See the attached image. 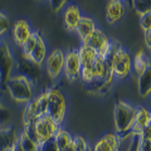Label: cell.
Here are the masks:
<instances>
[{
	"label": "cell",
	"mask_w": 151,
	"mask_h": 151,
	"mask_svg": "<svg viewBox=\"0 0 151 151\" xmlns=\"http://www.w3.org/2000/svg\"><path fill=\"white\" fill-rule=\"evenodd\" d=\"M6 91L12 100L19 105H27L34 98V81L22 73H13L5 82Z\"/></svg>",
	"instance_id": "cell-1"
},
{
	"label": "cell",
	"mask_w": 151,
	"mask_h": 151,
	"mask_svg": "<svg viewBox=\"0 0 151 151\" xmlns=\"http://www.w3.org/2000/svg\"><path fill=\"white\" fill-rule=\"evenodd\" d=\"M136 113V106L132 103L119 100L115 105V110H113V124H115L116 134L120 136L121 141L124 137L129 136V132L131 130L132 122L135 119Z\"/></svg>",
	"instance_id": "cell-2"
},
{
	"label": "cell",
	"mask_w": 151,
	"mask_h": 151,
	"mask_svg": "<svg viewBox=\"0 0 151 151\" xmlns=\"http://www.w3.org/2000/svg\"><path fill=\"white\" fill-rule=\"evenodd\" d=\"M48 93V115L52 120L62 126L67 115V97L64 92L57 86H50L47 88Z\"/></svg>",
	"instance_id": "cell-3"
},
{
	"label": "cell",
	"mask_w": 151,
	"mask_h": 151,
	"mask_svg": "<svg viewBox=\"0 0 151 151\" xmlns=\"http://www.w3.org/2000/svg\"><path fill=\"white\" fill-rule=\"evenodd\" d=\"M60 125H58L54 120H52L48 115L42 116L39 119H37L32 124L29 129H27V131L33 139H34L38 145L45 142L50 139L54 137V135L57 134V131L60 129Z\"/></svg>",
	"instance_id": "cell-4"
},
{
	"label": "cell",
	"mask_w": 151,
	"mask_h": 151,
	"mask_svg": "<svg viewBox=\"0 0 151 151\" xmlns=\"http://www.w3.org/2000/svg\"><path fill=\"white\" fill-rule=\"evenodd\" d=\"M111 68L113 79L124 81L132 73V54L122 44L117 48L111 60Z\"/></svg>",
	"instance_id": "cell-5"
},
{
	"label": "cell",
	"mask_w": 151,
	"mask_h": 151,
	"mask_svg": "<svg viewBox=\"0 0 151 151\" xmlns=\"http://www.w3.org/2000/svg\"><path fill=\"white\" fill-rule=\"evenodd\" d=\"M17 68V59L14 58L10 45L4 39H0V74H1V86L12 77L14 69Z\"/></svg>",
	"instance_id": "cell-6"
},
{
	"label": "cell",
	"mask_w": 151,
	"mask_h": 151,
	"mask_svg": "<svg viewBox=\"0 0 151 151\" xmlns=\"http://www.w3.org/2000/svg\"><path fill=\"white\" fill-rule=\"evenodd\" d=\"M45 69L52 81H57L63 74L64 68V52L62 49L50 50L45 58Z\"/></svg>",
	"instance_id": "cell-7"
},
{
	"label": "cell",
	"mask_w": 151,
	"mask_h": 151,
	"mask_svg": "<svg viewBox=\"0 0 151 151\" xmlns=\"http://www.w3.org/2000/svg\"><path fill=\"white\" fill-rule=\"evenodd\" d=\"M81 62H79L77 49H69L67 53H64V68L63 74L67 78V81L74 82L79 78L81 73Z\"/></svg>",
	"instance_id": "cell-8"
},
{
	"label": "cell",
	"mask_w": 151,
	"mask_h": 151,
	"mask_svg": "<svg viewBox=\"0 0 151 151\" xmlns=\"http://www.w3.org/2000/svg\"><path fill=\"white\" fill-rule=\"evenodd\" d=\"M33 32L32 24L25 18L18 19V20L12 25V38L13 42L18 48H22V45L25 43V40L30 37Z\"/></svg>",
	"instance_id": "cell-9"
},
{
	"label": "cell",
	"mask_w": 151,
	"mask_h": 151,
	"mask_svg": "<svg viewBox=\"0 0 151 151\" xmlns=\"http://www.w3.org/2000/svg\"><path fill=\"white\" fill-rule=\"evenodd\" d=\"M149 126H151V113L149 108H146L145 106H136L135 119L134 122H132L129 136H136L137 137L141 132Z\"/></svg>",
	"instance_id": "cell-10"
},
{
	"label": "cell",
	"mask_w": 151,
	"mask_h": 151,
	"mask_svg": "<svg viewBox=\"0 0 151 151\" xmlns=\"http://www.w3.org/2000/svg\"><path fill=\"white\" fill-rule=\"evenodd\" d=\"M86 44L88 47H91V48L97 53V55L103 57L107 53L108 48H110L111 40H110V38L107 37V34L102 29L96 28V30H94L93 34L89 37V39L87 40Z\"/></svg>",
	"instance_id": "cell-11"
},
{
	"label": "cell",
	"mask_w": 151,
	"mask_h": 151,
	"mask_svg": "<svg viewBox=\"0 0 151 151\" xmlns=\"http://www.w3.org/2000/svg\"><path fill=\"white\" fill-rule=\"evenodd\" d=\"M122 141L116 132H107L96 141L91 150L92 151H120Z\"/></svg>",
	"instance_id": "cell-12"
},
{
	"label": "cell",
	"mask_w": 151,
	"mask_h": 151,
	"mask_svg": "<svg viewBox=\"0 0 151 151\" xmlns=\"http://www.w3.org/2000/svg\"><path fill=\"white\" fill-rule=\"evenodd\" d=\"M82 17H83V14H82L78 5H76V4H69L68 6H65L64 13H63L64 29L69 33H74L76 28H77Z\"/></svg>",
	"instance_id": "cell-13"
},
{
	"label": "cell",
	"mask_w": 151,
	"mask_h": 151,
	"mask_svg": "<svg viewBox=\"0 0 151 151\" xmlns=\"http://www.w3.org/2000/svg\"><path fill=\"white\" fill-rule=\"evenodd\" d=\"M125 15V4L121 0H111L106 5V20L110 25L117 24Z\"/></svg>",
	"instance_id": "cell-14"
},
{
	"label": "cell",
	"mask_w": 151,
	"mask_h": 151,
	"mask_svg": "<svg viewBox=\"0 0 151 151\" xmlns=\"http://www.w3.org/2000/svg\"><path fill=\"white\" fill-rule=\"evenodd\" d=\"M96 22H94V19L88 17V15H83L81 18V20H79L77 28H76V32L77 33V35L79 37V39H81V44H86L87 40L89 39V37L93 34V32L96 30Z\"/></svg>",
	"instance_id": "cell-15"
},
{
	"label": "cell",
	"mask_w": 151,
	"mask_h": 151,
	"mask_svg": "<svg viewBox=\"0 0 151 151\" xmlns=\"http://www.w3.org/2000/svg\"><path fill=\"white\" fill-rule=\"evenodd\" d=\"M48 53L49 52H48V47H47V43H45V39L43 38V35L40 34V37L38 38V42H37V44L34 47V49L32 50L28 60H29L30 63H33L34 65H37V67L40 68L42 65L44 64Z\"/></svg>",
	"instance_id": "cell-16"
},
{
	"label": "cell",
	"mask_w": 151,
	"mask_h": 151,
	"mask_svg": "<svg viewBox=\"0 0 151 151\" xmlns=\"http://www.w3.org/2000/svg\"><path fill=\"white\" fill-rule=\"evenodd\" d=\"M19 132L10 125H4L0 129V151L14 147L18 145Z\"/></svg>",
	"instance_id": "cell-17"
},
{
	"label": "cell",
	"mask_w": 151,
	"mask_h": 151,
	"mask_svg": "<svg viewBox=\"0 0 151 151\" xmlns=\"http://www.w3.org/2000/svg\"><path fill=\"white\" fill-rule=\"evenodd\" d=\"M150 67V58L144 49H140L135 55H132V73L139 77Z\"/></svg>",
	"instance_id": "cell-18"
},
{
	"label": "cell",
	"mask_w": 151,
	"mask_h": 151,
	"mask_svg": "<svg viewBox=\"0 0 151 151\" xmlns=\"http://www.w3.org/2000/svg\"><path fill=\"white\" fill-rule=\"evenodd\" d=\"M137 91L142 98H147L151 93V67L137 77Z\"/></svg>",
	"instance_id": "cell-19"
},
{
	"label": "cell",
	"mask_w": 151,
	"mask_h": 151,
	"mask_svg": "<svg viewBox=\"0 0 151 151\" xmlns=\"http://www.w3.org/2000/svg\"><path fill=\"white\" fill-rule=\"evenodd\" d=\"M18 146L23 151H39L38 142L24 130H22L18 135Z\"/></svg>",
	"instance_id": "cell-20"
},
{
	"label": "cell",
	"mask_w": 151,
	"mask_h": 151,
	"mask_svg": "<svg viewBox=\"0 0 151 151\" xmlns=\"http://www.w3.org/2000/svg\"><path fill=\"white\" fill-rule=\"evenodd\" d=\"M32 101L34 103V108H35V113L38 119L42 116H45L47 110H48V93H47V89L34 96Z\"/></svg>",
	"instance_id": "cell-21"
},
{
	"label": "cell",
	"mask_w": 151,
	"mask_h": 151,
	"mask_svg": "<svg viewBox=\"0 0 151 151\" xmlns=\"http://www.w3.org/2000/svg\"><path fill=\"white\" fill-rule=\"evenodd\" d=\"M77 54L81 62V67H87L97 57V53L94 52L91 47H88L87 44H81L77 48Z\"/></svg>",
	"instance_id": "cell-22"
},
{
	"label": "cell",
	"mask_w": 151,
	"mask_h": 151,
	"mask_svg": "<svg viewBox=\"0 0 151 151\" xmlns=\"http://www.w3.org/2000/svg\"><path fill=\"white\" fill-rule=\"evenodd\" d=\"M54 141L57 146H58L59 151H64L67 147H69L72 145V141H73V135L70 134L68 130H65L64 127L62 126L60 129L57 131V134L54 135Z\"/></svg>",
	"instance_id": "cell-23"
},
{
	"label": "cell",
	"mask_w": 151,
	"mask_h": 151,
	"mask_svg": "<svg viewBox=\"0 0 151 151\" xmlns=\"http://www.w3.org/2000/svg\"><path fill=\"white\" fill-rule=\"evenodd\" d=\"M87 67L92 74L94 82H102L103 76H105V60H103V57L97 55L96 59Z\"/></svg>",
	"instance_id": "cell-24"
},
{
	"label": "cell",
	"mask_w": 151,
	"mask_h": 151,
	"mask_svg": "<svg viewBox=\"0 0 151 151\" xmlns=\"http://www.w3.org/2000/svg\"><path fill=\"white\" fill-rule=\"evenodd\" d=\"M136 151H151V126L136 137Z\"/></svg>",
	"instance_id": "cell-25"
},
{
	"label": "cell",
	"mask_w": 151,
	"mask_h": 151,
	"mask_svg": "<svg viewBox=\"0 0 151 151\" xmlns=\"http://www.w3.org/2000/svg\"><path fill=\"white\" fill-rule=\"evenodd\" d=\"M40 37V33L38 32V30H33L32 32V34L30 37L28 38V39L25 40V43L22 45V55H23V58H24L25 60H28V58H29V55L32 53V50L34 49V47L37 44V42H38V38Z\"/></svg>",
	"instance_id": "cell-26"
},
{
	"label": "cell",
	"mask_w": 151,
	"mask_h": 151,
	"mask_svg": "<svg viewBox=\"0 0 151 151\" xmlns=\"http://www.w3.org/2000/svg\"><path fill=\"white\" fill-rule=\"evenodd\" d=\"M72 145L74 147V151H89L92 146L89 145V142L81 135H73V141Z\"/></svg>",
	"instance_id": "cell-27"
},
{
	"label": "cell",
	"mask_w": 151,
	"mask_h": 151,
	"mask_svg": "<svg viewBox=\"0 0 151 151\" xmlns=\"http://www.w3.org/2000/svg\"><path fill=\"white\" fill-rule=\"evenodd\" d=\"M12 28V23L9 19L8 14L0 10V39L9 32V29Z\"/></svg>",
	"instance_id": "cell-28"
},
{
	"label": "cell",
	"mask_w": 151,
	"mask_h": 151,
	"mask_svg": "<svg viewBox=\"0 0 151 151\" xmlns=\"http://www.w3.org/2000/svg\"><path fill=\"white\" fill-rule=\"evenodd\" d=\"M132 4H134L135 12L137 13L139 15H144V14L151 12V6H150L149 1H145V0H135V1H132Z\"/></svg>",
	"instance_id": "cell-29"
},
{
	"label": "cell",
	"mask_w": 151,
	"mask_h": 151,
	"mask_svg": "<svg viewBox=\"0 0 151 151\" xmlns=\"http://www.w3.org/2000/svg\"><path fill=\"white\" fill-rule=\"evenodd\" d=\"M140 25L142 28L144 33L151 32V12L144 14V15H140Z\"/></svg>",
	"instance_id": "cell-30"
},
{
	"label": "cell",
	"mask_w": 151,
	"mask_h": 151,
	"mask_svg": "<svg viewBox=\"0 0 151 151\" xmlns=\"http://www.w3.org/2000/svg\"><path fill=\"white\" fill-rule=\"evenodd\" d=\"M39 151H59V149L57 146L54 139H50L39 145Z\"/></svg>",
	"instance_id": "cell-31"
},
{
	"label": "cell",
	"mask_w": 151,
	"mask_h": 151,
	"mask_svg": "<svg viewBox=\"0 0 151 151\" xmlns=\"http://www.w3.org/2000/svg\"><path fill=\"white\" fill-rule=\"evenodd\" d=\"M9 116H10V112H9L8 107L4 105V102L0 98V124L5 125V121L9 119Z\"/></svg>",
	"instance_id": "cell-32"
},
{
	"label": "cell",
	"mask_w": 151,
	"mask_h": 151,
	"mask_svg": "<svg viewBox=\"0 0 151 151\" xmlns=\"http://www.w3.org/2000/svg\"><path fill=\"white\" fill-rule=\"evenodd\" d=\"M49 4H50L52 10H53L54 13H58V12H60L65 6L67 1H65V0H52Z\"/></svg>",
	"instance_id": "cell-33"
},
{
	"label": "cell",
	"mask_w": 151,
	"mask_h": 151,
	"mask_svg": "<svg viewBox=\"0 0 151 151\" xmlns=\"http://www.w3.org/2000/svg\"><path fill=\"white\" fill-rule=\"evenodd\" d=\"M145 43H146L147 49H151V32L145 33Z\"/></svg>",
	"instance_id": "cell-34"
},
{
	"label": "cell",
	"mask_w": 151,
	"mask_h": 151,
	"mask_svg": "<svg viewBox=\"0 0 151 151\" xmlns=\"http://www.w3.org/2000/svg\"><path fill=\"white\" fill-rule=\"evenodd\" d=\"M64 151H74V147H73V145H70L69 147H67V149H65Z\"/></svg>",
	"instance_id": "cell-35"
},
{
	"label": "cell",
	"mask_w": 151,
	"mask_h": 151,
	"mask_svg": "<svg viewBox=\"0 0 151 151\" xmlns=\"http://www.w3.org/2000/svg\"><path fill=\"white\" fill-rule=\"evenodd\" d=\"M17 150V146H14V147H10V149H6V150H4V151H15Z\"/></svg>",
	"instance_id": "cell-36"
},
{
	"label": "cell",
	"mask_w": 151,
	"mask_h": 151,
	"mask_svg": "<svg viewBox=\"0 0 151 151\" xmlns=\"http://www.w3.org/2000/svg\"><path fill=\"white\" fill-rule=\"evenodd\" d=\"M15 151H23V150H22V149H20V147H19V146L17 145V150H15Z\"/></svg>",
	"instance_id": "cell-37"
},
{
	"label": "cell",
	"mask_w": 151,
	"mask_h": 151,
	"mask_svg": "<svg viewBox=\"0 0 151 151\" xmlns=\"http://www.w3.org/2000/svg\"><path fill=\"white\" fill-rule=\"evenodd\" d=\"M0 86H1V74H0Z\"/></svg>",
	"instance_id": "cell-38"
},
{
	"label": "cell",
	"mask_w": 151,
	"mask_h": 151,
	"mask_svg": "<svg viewBox=\"0 0 151 151\" xmlns=\"http://www.w3.org/2000/svg\"><path fill=\"white\" fill-rule=\"evenodd\" d=\"M3 126H4V125H3V124H0V129H1V127H3Z\"/></svg>",
	"instance_id": "cell-39"
},
{
	"label": "cell",
	"mask_w": 151,
	"mask_h": 151,
	"mask_svg": "<svg viewBox=\"0 0 151 151\" xmlns=\"http://www.w3.org/2000/svg\"><path fill=\"white\" fill-rule=\"evenodd\" d=\"M89 151H92V150H89Z\"/></svg>",
	"instance_id": "cell-40"
}]
</instances>
